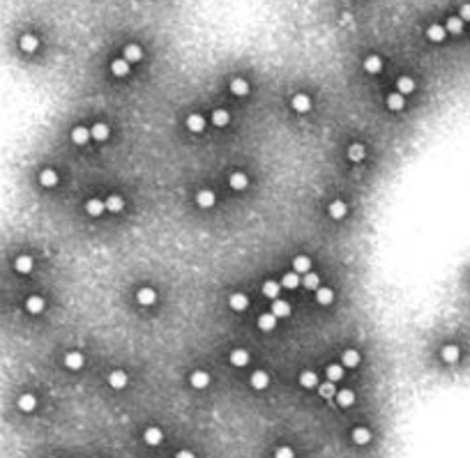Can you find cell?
<instances>
[{
  "label": "cell",
  "mask_w": 470,
  "mask_h": 458,
  "mask_svg": "<svg viewBox=\"0 0 470 458\" xmlns=\"http://www.w3.org/2000/svg\"><path fill=\"white\" fill-rule=\"evenodd\" d=\"M175 458H196V456H194V454H191V451L182 449V451H178V454H175Z\"/></svg>",
  "instance_id": "obj_49"
},
{
  "label": "cell",
  "mask_w": 470,
  "mask_h": 458,
  "mask_svg": "<svg viewBox=\"0 0 470 458\" xmlns=\"http://www.w3.org/2000/svg\"><path fill=\"white\" fill-rule=\"evenodd\" d=\"M69 136H72V143H76V145H85L88 138H90V129L78 125V127L72 129V134H69Z\"/></svg>",
  "instance_id": "obj_28"
},
{
  "label": "cell",
  "mask_w": 470,
  "mask_h": 458,
  "mask_svg": "<svg viewBox=\"0 0 470 458\" xmlns=\"http://www.w3.org/2000/svg\"><path fill=\"white\" fill-rule=\"evenodd\" d=\"M231 92H233L235 97H247V95H249V83L244 81V78H240V76H235L233 81H231Z\"/></svg>",
  "instance_id": "obj_18"
},
{
  "label": "cell",
  "mask_w": 470,
  "mask_h": 458,
  "mask_svg": "<svg viewBox=\"0 0 470 458\" xmlns=\"http://www.w3.org/2000/svg\"><path fill=\"white\" fill-rule=\"evenodd\" d=\"M136 302L141 306H152V304L157 302V293H155L152 288H141L136 293Z\"/></svg>",
  "instance_id": "obj_15"
},
{
  "label": "cell",
  "mask_w": 470,
  "mask_h": 458,
  "mask_svg": "<svg viewBox=\"0 0 470 458\" xmlns=\"http://www.w3.org/2000/svg\"><path fill=\"white\" fill-rule=\"evenodd\" d=\"M46 306L44 297H39V295H30L28 300H26V311L28 313H32V316H37V313H42Z\"/></svg>",
  "instance_id": "obj_6"
},
{
  "label": "cell",
  "mask_w": 470,
  "mask_h": 458,
  "mask_svg": "<svg viewBox=\"0 0 470 458\" xmlns=\"http://www.w3.org/2000/svg\"><path fill=\"white\" fill-rule=\"evenodd\" d=\"M189 382L194 389H205V387L210 384V373H208V371H194L189 378Z\"/></svg>",
  "instance_id": "obj_8"
},
{
  "label": "cell",
  "mask_w": 470,
  "mask_h": 458,
  "mask_svg": "<svg viewBox=\"0 0 470 458\" xmlns=\"http://www.w3.org/2000/svg\"><path fill=\"white\" fill-rule=\"evenodd\" d=\"M341 366H343V368H355V366H360V353H357V350H353V348L343 350V353H341Z\"/></svg>",
  "instance_id": "obj_14"
},
{
  "label": "cell",
  "mask_w": 470,
  "mask_h": 458,
  "mask_svg": "<svg viewBox=\"0 0 470 458\" xmlns=\"http://www.w3.org/2000/svg\"><path fill=\"white\" fill-rule=\"evenodd\" d=\"M249 382L254 389H267V384H270V376H267V371H254L249 378Z\"/></svg>",
  "instance_id": "obj_9"
},
{
  "label": "cell",
  "mask_w": 470,
  "mask_h": 458,
  "mask_svg": "<svg viewBox=\"0 0 470 458\" xmlns=\"http://www.w3.org/2000/svg\"><path fill=\"white\" fill-rule=\"evenodd\" d=\"M403 106H406V97L403 95H399V92L387 95V108L390 111H403Z\"/></svg>",
  "instance_id": "obj_35"
},
{
  "label": "cell",
  "mask_w": 470,
  "mask_h": 458,
  "mask_svg": "<svg viewBox=\"0 0 470 458\" xmlns=\"http://www.w3.org/2000/svg\"><path fill=\"white\" fill-rule=\"evenodd\" d=\"M316 302H318L320 306H327V304H332V302H334L332 288H323V285H320L318 290H316Z\"/></svg>",
  "instance_id": "obj_38"
},
{
  "label": "cell",
  "mask_w": 470,
  "mask_h": 458,
  "mask_svg": "<svg viewBox=\"0 0 470 458\" xmlns=\"http://www.w3.org/2000/svg\"><path fill=\"white\" fill-rule=\"evenodd\" d=\"M39 184L46 189H51L58 184V173H55L53 168H42V173H39Z\"/></svg>",
  "instance_id": "obj_17"
},
{
  "label": "cell",
  "mask_w": 470,
  "mask_h": 458,
  "mask_svg": "<svg viewBox=\"0 0 470 458\" xmlns=\"http://www.w3.org/2000/svg\"><path fill=\"white\" fill-rule=\"evenodd\" d=\"M459 19L461 21H470V2H466L461 7V12H459Z\"/></svg>",
  "instance_id": "obj_48"
},
{
  "label": "cell",
  "mask_w": 470,
  "mask_h": 458,
  "mask_svg": "<svg viewBox=\"0 0 470 458\" xmlns=\"http://www.w3.org/2000/svg\"><path fill=\"white\" fill-rule=\"evenodd\" d=\"M346 212H348V205L343 203V201H332V203L327 205V214L332 219H337V221L346 217Z\"/></svg>",
  "instance_id": "obj_11"
},
{
  "label": "cell",
  "mask_w": 470,
  "mask_h": 458,
  "mask_svg": "<svg viewBox=\"0 0 470 458\" xmlns=\"http://www.w3.org/2000/svg\"><path fill=\"white\" fill-rule=\"evenodd\" d=\"M127 382H129V378L125 371H111V373H108V384H111L113 389H125Z\"/></svg>",
  "instance_id": "obj_7"
},
{
  "label": "cell",
  "mask_w": 470,
  "mask_h": 458,
  "mask_svg": "<svg viewBox=\"0 0 470 458\" xmlns=\"http://www.w3.org/2000/svg\"><path fill=\"white\" fill-rule=\"evenodd\" d=\"M228 122H231V113L228 111H224V108L212 111V125L214 127H226Z\"/></svg>",
  "instance_id": "obj_41"
},
{
  "label": "cell",
  "mask_w": 470,
  "mask_h": 458,
  "mask_svg": "<svg viewBox=\"0 0 470 458\" xmlns=\"http://www.w3.org/2000/svg\"><path fill=\"white\" fill-rule=\"evenodd\" d=\"M258 327L263 331H272L274 327H277V316H272L270 311H267V313H261V316H258Z\"/></svg>",
  "instance_id": "obj_34"
},
{
  "label": "cell",
  "mask_w": 470,
  "mask_h": 458,
  "mask_svg": "<svg viewBox=\"0 0 470 458\" xmlns=\"http://www.w3.org/2000/svg\"><path fill=\"white\" fill-rule=\"evenodd\" d=\"M228 359H231V364L237 366V368L247 366V364H249V353H247L244 348H235V350H231V357H228Z\"/></svg>",
  "instance_id": "obj_13"
},
{
  "label": "cell",
  "mask_w": 470,
  "mask_h": 458,
  "mask_svg": "<svg viewBox=\"0 0 470 458\" xmlns=\"http://www.w3.org/2000/svg\"><path fill=\"white\" fill-rule=\"evenodd\" d=\"M85 212H88L90 217H102V214L106 212V205H104V201H99V198H90V201L85 203Z\"/></svg>",
  "instance_id": "obj_22"
},
{
  "label": "cell",
  "mask_w": 470,
  "mask_h": 458,
  "mask_svg": "<svg viewBox=\"0 0 470 458\" xmlns=\"http://www.w3.org/2000/svg\"><path fill=\"white\" fill-rule=\"evenodd\" d=\"M214 203H217V196H214L212 189H201V191L196 194V205H198V207L210 210V207H214Z\"/></svg>",
  "instance_id": "obj_1"
},
{
  "label": "cell",
  "mask_w": 470,
  "mask_h": 458,
  "mask_svg": "<svg viewBox=\"0 0 470 458\" xmlns=\"http://www.w3.org/2000/svg\"><path fill=\"white\" fill-rule=\"evenodd\" d=\"M83 364H85V359L78 350H69V353L65 355V366H67L69 371H78V368H83Z\"/></svg>",
  "instance_id": "obj_3"
},
{
  "label": "cell",
  "mask_w": 470,
  "mask_h": 458,
  "mask_svg": "<svg viewBox=\"0 0 470 458\" xmlns=\"http://www.w3.org/2000/svg\"><path fill=\"white\" fill-rule=\"evenodd\" d=\"M334 398H337V406L339 407H350L353 403H355V391L353 389H339Z\"/></svg>",
  "instance_id": "obj_19"
},
{
  "label": "cell",
  "mask_w": 470,
  "mask_h": 458,
  "mask_svg": "<svg viewBox=\"0 0 470 458\" xmlns=\"http://www.w3.org/2000/svg\"><path fill=\"white\" fill-rule=\"evenodd\" d=\"M19 46H21L26 53H32L39 46V39L35 37V35H23V37L19 39Z\"/></svg>",
  "instance_id": "obj_40"
},
{
  "label": "cell",
  "mask_w": 470,
  "mask_h": 458,
  "mask_svg": "<svg viewBox=\"0 0 470 458\" xmlns=\"http://www.w3.org/2000/svg\"><path fill=\"white\" fill-rule=\"evenodd\" d=\"M318 394L323 398H332V396H337V387H334V382H323V384H318Z\"/></svg>",
  "instance_id": "obj_46"
},
{
  "label": "cell",
  "mask_w": 470,
  "mask_h": 458,
  "mask_svg": "<svg viewBox=\"0 0 470 458\" xmlns=\"http://www.w3.org/2000/svg\"><path fill=\"white\" fill-rule=\"evenodd\" d=\"M380 69H383V58H380V55H369V58H364V72L378 74Z\"/></svg>",
  "instance_id": "obj_32"
},
{
  "label": "cell",
  "mask_w": 470,
  "mask_h": 458,
  "mask_svg": "<svg viewBox=\"0 0 470 458\" xmlns=\"http://www.w3.org/2000/svg\"><path fill=\"white\" fill-rule=\"evenodd\" d=\"M104 205H106L108 212H122V207H125V201H122V196H108L106 201H104Z\"/></svg>",
  "instance_id": "obj_43"
},
{
  "label": "cell",
  "mask_w": 470,
  "mask_h": 458,
  "mask_svg": "<svg viewBox=\"0 0 470 458\" xmlns=\"http://www.w3.org/2000/svg\"><path fill=\"white\" fill-rule=\"evenodd\" d=\"M325 376L330 382H339V380L346 376V368H343L341 364H330V366L325 368Z\"/></svg>",
  "instance_id": "obj_31"
},
{
  "label": "cell",
  "mask_w": 470,
  "mask_h": 458,
  "mask_svg": "<svg viewBox=\"0 0 470 458\" xmlns=\"http://www.w3.org/2000/svg\"><path fill=\"white\" fill-rule=\"evenodd\" d=\"M350 437H353V442L355 444H366L369 440H371V431L366 426H355L353 428V433H350Z\"/></svg>",
  "instance_id": "obj_24"
},
{
  "label": "cell",
  "mask_w": 470,
  "mask_h": 458,
  "mask_svg": "<svg viewBox=\"0 0 470 458\" xmlns=\"http://www.w3.org/2000/svg\"><path fill=\"white\" fill-rule=\"evenodd\" d=\"M279 290H281V283H277L272 279H267L265 283H263V295H265L267 300H277V297H279Z\"/></svg>",
  "instance_id": "obj_37"
},
{
  "label": "cell",
  "mask_w": 470,
  "mask_h": 458,
  "mask_svg": "<svg viewBox=\"0 0 470 458\" xmlns=\"http://www.w3.org/2000/svg\"><path fill=\"white\" fill-rule=\"evenodd\" d=\"M290 106H293V111L295 113H309L311 111V97L309 95H304V92H300V95H295V97L290 99Z\"/></svg>",
  "instance_id": "obj_2"
},
{
  "label": "cell",
  "mask_w": 470,
  "mask_h": 458,
  "mask_svg": "<svg viewBox=\"0 0 470 458\" xmlns=\"http://www.w3.org/2000/svg\"><path fill=\"white\" fill-rule=\"evenodd\" d=\"M300 384H302L304 389L318 387V376H316V371H302V373H300Z\"/></svg>",
  "instance_id": "obj_33"
},
{
  "label": "cell",
  "mask_w": 470,
  "mask_h": 458,
  "mask_svg": "<svg viewBox=\"0 0 470 458\" xmlns=\"http://www.w3.org/2000/svg\"><path fill=\"white\" fill-rule=\"evenodd\" d=\"M413 90H415V81H413L410 76H399V78H396V92H399V95L406 97V95H410Z\"/></svg>",
  "instance_id": "obj_26"
},
{
  "label": "cell",
  "mask_w": 470,
  "mask_h": 458,
  "mask_svg": "<svg viewBox=\"0 0 470 458\" xmlns=\"http://www.w3.org/2000/svg\"><path fill=\"white\" fill-rule=\"evenodd\" d=\"M270 313L277 316V320H279V318H288L290 316V304L277 297V300H272V311H270Z\"/></svg>",
  "instance_id": "obj_16"
},
{
  "label": "cell",
  "mask_w": 470,
  "mask_h": 458,
  "mask_svg": "<svg viewBox=\"0 0 470 458\" xmlns=\"http://www.w3.org/2000/svg\"><path fill=\"white\" fill-rule=\"evenodd\" d=\"M445 30L452 32V35H459V32L463 30V21L459 19V16H449V19H447V25H445Z\"/></svg>",
  "instance_id": "obj_45"
},
{
  "label": "cell",
  "mask_w": 470,
  "mask_h": 458,
  "mask_svg": "<svg viewBox=\"0 0 470 458\" xmlns=\"http://www.w3.org/2000/svg\"><path fill=\"white\" fill-rule=\"evenodd\" d=\"M122 58L131 65V62H138L141 58H143V49L138 44H127L125 46V51H122Z\"/></svg>",
  "instance_id": "obj_10"
},
{
  "label": "cell",
  "mask_w": 470,
  "mask_h": 458,
  "mask_svg": "<svg viewBox=\"0 0 470 458\" xmlns=\"http://www.w3.org/2000/svg\"><path fill=\"white\" fill-rule=\"evenodd\" d=\"M16 406H19V410H21V412H32V410L37 407V398L32 396V394H21Z\"/></svg>",
  "instance_id": "obj_27"
},
{
  "label": "cell",
  "mask_w": 470,
  "mask_h": 458,
  "mask_svg": "<svg viewBox=\"0 0 470 458\" xmlns=\"http://www.w3.org/2000/svg\"><path fill=\"white\" fill-rule=\"evenodd\" d=\"M274 458H295V451L290 449V447H279V449L274 451Z\"/></svg>",
  "instance_id": "obj_47"
},
{
  "label": "cell",
  "mask_w": 470,
  "mask_h": 458,
  "mask_svg": "<svg viewBox=\"0 0 470 458\" xmlns=\"http://www.w3.org/2000/svg\"><path fill=\"white\" fill-rule=\"evenodd\" d=\"M111 72H113V76H127L129 74V62L125 60V58H118V60L111 62Z\"/></svg>",
  "instance_id": "obj_42"
},
{
  "label": "cell",
  "mask_w": 470,
  "mask_h": 458,
  "mask_svg": "<svg viewBox=\"0 0 470 458\" xmlns=\"http://www.w3.org/2000/svg\"><path fill=\"white\" fill-rule=\"evenodd\" d=\"M228 306L233 308V311H244V308L249 306V297L244 293H233L228 297Z\"/></svg>",
  "instance_id": "obj_12"
},
{
  "label": "cell",
  "mask_w": 470,
  "mask_h": 458,
  "mask_svg": "<svg viewBox=\"0 0 470 458\" xmlns=\"http://www.w3.org/2000/svg\"><path fill=\"white\" fill-rule=\"evenodd\" d=\"M143 440H145V444L157 447V444H161V440H164V433H161V428H157V426H148L143 431Z\"/></svg>",
  "instance_id": "obj_4"
},
{
  "label": "cell",
  "mask_w": 470,
  "mask_h": 458,
  "mask_svg": "<svg viewBox=\"0 0 470 458\" xmlns=\"http://www.w3.org/2000/svg\"><path fill=\"white\" fill-rule=\"evenodd\" d=\"M228 184H231V189H235V191H244V189L249 187V178H247L242 171H235V173H231V178H228Z\"/></svg>",
  "instance_id": "obj_5"
},
{
  "label": "cell",
  "mask_w": 470,
  "mask_h": 458,
  "mask_svg": "<svg viewBox=\"0 0 470 458\" xmlns=\"http://www.w3.org/2000/svg\"><path fill=\"white\" fill-rule=\"evenodd\" d=\"M32 265H35V260H32L30 255H19L14 260V270L19 272V274H30Z\"/></svg>",
  "instance_id": "obj_23"
},
{
  "label": "cell",
  "mask_w": 470,
  "mask_h": 458,
  "mask_svg": "<svg viewBox=\"0 0 470 458\" xmlns=\"http://www.w3.org/2000/svg\"><path fill=\"white\" fill-rule=\"evenodd\" d=\"M445 28L443 25H438V23H433V25H429V30H426V37L431 39V42H443L445 39Z\"/></svg>",
  "instance_id": "obj_44"
},
{
  "label": "cell",
  "mask_w": 470,
  "mask_h": 458,
  "mask_svg": "<svg viewBox=\"0 0 470 458\" xmlns=\"http://www.w3.org/2000/svg\"><path fill=\"white\" fill-rule=\"evenodd\" d=\"M302 285L307 288V290H318L320 288V277L316 274V272H307L302 277Z\"/></svg>",
  "instance_id": "obj_39"
},
{
  "label": "cell",
  "mask_w": 470,
  "mask_h": 458,
  "mask_svg": "<svg viewBox=\"0 0 470 458\" xmlns=\"http://www.w3.org/2000/svg\"><path fill=\"white\" fill-rule=\"evenodd\" d=\"M300 283H302V279H300L297 272H286V274L281 277V288H288V290H293V288H297Z\"/></svg>",
  "instance_id": "obj_36"
},
{
  "label": "cell",
  "mask_w": 470,
  "mask_h": 458,
  "mask_svg": "<svg viewBox=\"0 0 470 458\" xmlns=\"http://www.w3.org/2000/svg\"><path fill=\"white\" fill-rule=\"evenodd\" d=\"M187 129L194 131V134H201V131L205 129V118L201 115V113H191L189 118H187Z\"/></svg>",
  "instance_id": "obj_20"
},
{
  "label": "cell",
  "mask_w": 470,
  "mask_h": 458,
  "mask_svg": "<svg viewBox=\"0 0 470 458\" xmlns=\"http://www.w3.org/2000/svg\"><path fill=\"white\" fill-rule=\"evenodd\" d=\"M440 357H443V361H447V364H456L459 357H461V350H459V346H445L440 350Z\"/></svg>",
  "instance_id": "obj_30"
},
{
  "label": "cell",
  "mask_w": 470,
  "mask_h": 458,
  "mask_svg": "<svg viewBox=\"0 0 470 458\" xmlns=\"http://www.w3.org/2000/svg\"><path fill=\"white\" fill-rule=\"evenodd\" d=\"M293 272H297V274H307V272H311V258L309 255H295V258H293Z\"/></svg>",
  "instance_id": "obj_29"
},
{
  "label": "cell",
  "mask_w": 470,
  "mask_h": 458,
  "mask_svg": "<svg viewBox=\"0 0 470 458\" xmlns=\"http://www.w3.org/2000/svg\"><path fill=\"white\" fill-rule=\"evenodd\" d=\"M108 136H111V129L104 122H97V125L90 127V138H95V141H106Z\"/></svg>",
  "instance_id": "obj_25"
},
{
  "label": "cell",
  "mask_w": 470,
  "mask_h": 458,
  "mask_svg": "<svg viewBox=\"0 0 470 458\" xmlns=\"http://www.w3.org/2000/svg\"><path fill=\"white\" fill-rule=\"evenodd\" d=\"M346 157L350 159V161H362L364 157H366V150H364V145L362 143H353V145H348L346 148Z\"/></svg>",
  "instance_id": "obj_21"
}]
</instances>
